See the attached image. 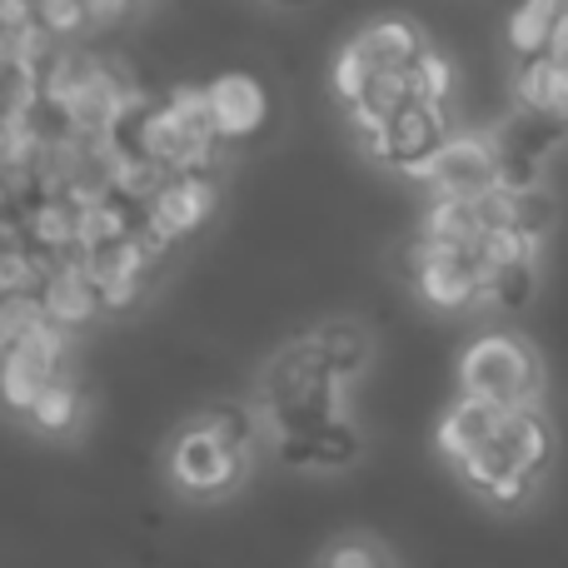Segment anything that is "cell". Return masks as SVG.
<instances>
[{"label":"cell","mask_w":568,"mask_h":568,"mask_svg":"<svg viewBox=\"0 0 568 568\" xmlns=\"http://www.w3.org/2000/svg\"><path fill=\"white\" fill-rule=\"evenodd\" d=\"M310 344L334 384L354 379V374L364 369V359H369V334H364L359 320H324L320 329L310 334Z\"/></svg>","instance_id":"11"},{"label":"cell","mask_w":568,"mask_h":568,"mask_svg":"<svg viewBox=\"0 0 568 568\" xmlns=\"http://www.w3.org/2000/svg\"><path fill=\"white\" fill-rule=\"evenodd\" d=\"M75 409H80L75 389H70L65 379H50L45 389L36 394V404H30V419H36L40 429H65V424L75 419Z\"/></svg>","instance_id":"17"},{"label":"cell","mask_w":568,"mask_h":568,"mask_svg":"<svg viewBox=\"0 0 568 568\" xmlns=\"http://www.w3.org/2000/svg\"><path fill=\"white\" fill-rule=\"evenodd\" d=\"M324 568H384V554L374 544H344L339 554H329Z\"/></svg>","instance_id":"19"},{"label":"cell","mask_w":568,"mask_h":568,"mask_svg":"<svg viewBox=\"0 0 568 568\" xmlns=\"http://www.w3.org/2000/svg\"><path fill=\"white\" fill-rule=\"evenodd\" d=\"M419 185L429 190V200H469L494 190L499 185V140H489L484 130H464V135L449 130Z\"/></svg>","instance_id":"2"},{"label":"cell","mask_w":568,"mask_h":568,"mask_svg":"<svg viewBox=\"0 0 568 568\" xmlns=\"http://www.w3.org/2000/svg\"><path fill=\"white\" fill-rule=\"evenodd\" d=\"M409 270H414L424 304H434V310H469V304H479L484 275L474 265V250H454V245L419 235L409 245Z\"/></svg>","instance_id":"4"},{"label":"cell","mask_w":568,"mask_h":568,"mask_svg":"<svg viewBox=\"0 0 568 568\" xmlns=\"http://www.w3.org/2000/svg\"><path fill=\"white\" fill-rule=\"evenodd\" d=\"M215 200H220L215 180H205V175H165L155 195L145 200V210H140V225L155 230V235L175 250L180 240L195 235V230L215 215Z\"/></svg>","instance_id":"5"},{"label":"cell","mask_w":568,"mask_h":568,"mask_svg":"<svg viewBox=\"0 0 568 568\" xmlns=\"http://www.w3.org/2000/svg\"><path fill=\"white\" fill-rule=\"evenodd\" d=\"M504 414H509V409H499V404H484V399H469V394H464V399L454 404V409L444 414V424H439L444 454H454V459H469V454L479 449L484 439H494V434H499Z\"/></svg>","instance_id":"12"},{"label":"cell","mask_w":568,"mask_h":568,"mask_svg":"<svg viewBox=\"0 0 568 568\" xmlns=\"http://www.w3.org/2000/svg\"><path fill=\"white\" fill-rule=\"evenodd\" d=\"M529 6H539V10H544V16H559V10L568 6V0H529Z\"/></svg>","instance_id":"23"},{"label":"cell","mask_w":568,"mask_h":568,"mask_svg":"<svg viewBox=\"0 0 568 568\" xmlns=\"http://www.w3.org/2000/svg\"><path fill=\"white\" fill-rule=\"evenodd\" d=\"M384 140H389V145H384V165H394L404 180L419 185L424 170H429V160H434V150L449 140V110L409 100V105L389 120Z\"/></svg>","instance_id":"6"},{"label":"cell","mask_w":568,"mask_h":568,"mask_svg":"<svg viewBox=\"0 0 568 568\" xmlns=\"http://www.w3.org/2000/svg\"><path fill=\"white\" fill-rule=\"evenodd\" d=\"M349 45L359 50V60L369 70H409L429 40H424V30L414 26V20L384 16V20H369V26H364L359 36L349 40Z\"/></svg>","instance_id":"9"},{"label":"cell","mask_w":568,"mask_h":568,"mask_svg":"<svg viewBox=\"0 0 568 568\" xmlns=\"http://www.w3.org/2000/svg\"><path fill=\"white\" fill-rule=\"evenodd\" d=\"M459 384L469 399L499 404V409L539 404V364L529 344H519L514 334H479L459 359Z\"/></svg>","instance_id":"1"},{"label":"cell","mask_w":568,"mask_h":568,"mask_svg":"<svg viewBox=\"0 0 568 568\" xmlns=\"http://www.w3.org/2000/svg\"><path fill=\"white\" fill-rule=\"evenodd\" d=\"M454 90H459L454 60L444 55L439 45H424V50H419V60L409 65V95L419 100V105H439V110H449Z\"/></svg>","instance_id":"15"},{"label":"cell","mask_w":568,"mask_h":568,"mask_svg":"<svg viewBox=\"0 0 568 568\" xmlns=\"http://www.w3.org/2000/svg\"><path fill=\"white\" fill-rule=\"evenodd\" d=\"M80 6H85L90 30H100V26H120V20L130 16V6H135V0H80Z\"/></svg>","instance_id":"20"},{"label":"cell","mask_w":568,"mask_h":568,"mask_svg":"<svg viewBox=\"0 0 568 568\" xmlns=\"http://www.w3.org/2000/svg\"><path fill=\"white\" fill-rule=\"evenodd\" d=\"M509 225L519 230L524 240L544 245V240L554 235V225H559V195H554L544 180L529 190H509Z\"/></svg>","instance_id":"14"},{"label":"cell","mask_w":568,"mask_h":568,"mask_svg":"<svg viewBox=\"0 0 568 568\" xmlns=\"http://www.w3.org/2000/svg\"><path fill=\"white\" fill-rule=\"evenodd\" d=\"M36 300H40V310H45V320L60 324V329H75V324H85V320H95L100 314V294H95V284H90L85 270H80L75 250L50 260Z\"/></svg>","instance_id":"7"},{"label":"cell","mask_w":568,"mask_h":568,"mask_svg":"<svg viewBox=\"0 0 568 568\" xmlns=\"http://www.w3.org/2000/svg\"><path fill=\"white\" fill-rule=\"evenodd\" d=\"M135 225H140V205H130V200H120V195H105V200H95V205H80L75 210V250L85 255V250L115 245V240L135 235Z\"/></svg>","instance_id":"13"},{"label":"cell","mask_w":568,"mask_h":568,"mask_svg":"<svg viewBox=\"0 0 568 568\" xmlns=\"http://www.w3.org/2000/svg\"><path fill=\"white\" fill-rule=\"evenodd\" d=\"M36 26L45 30L50 40H70V36H85L90 20L80 0H36Z\"/></svg>","instance_id":"18"},{"label":"cell","mask_w":568,"mask_h":568,"mask_svg":"<svg viewBox=\"0 0 568 568\" xmlns=\"http://www.w3.org/2000/svg\"><path fill=\"white\" fill-rule=\"evenodd\" d=\"M270 10H280V16H304V10H314L320 0H265Z\"/></svg>","instance_id":"22"},{"label":"cell","mask_w":568,"mask_h":568,"mask_svg":"<svg viewBox=\"0 0 568 568\" xmlns=\"http://www.w3.org/2000/svg\"><path fill=\"white\" fill-rule=\"evenodd\" d=\"M240 469H245V454L225 449L205 424H195V429L180 439V449H175V479L185 484V489H195V494L230 489V484L240 479Z\"/></svg>","instance_id":"8"},{"label":"cell","mask_w":568,"mask_h":568,"mask_svg":"<svg viewBox=\"0 0 568 568\" xmlns=\"http://www.w3.org/2000/svg\"><path fill=\"white\" fill-rule=\"evenodd\" d=\"M280 454L290 464H304V469H339V464H354L359 434L334 414V419L314 424V429H304V434H280Z\"/></svg>","instance_id":"10"},{"label":"cell","mask_w":568,"mask_h":568,"mask_svg":"<svg viewBox=\"0 0 568 568\" xmlns=\"http://www.w3.org/2000/svg\"><path fill=\"white\" fill-rule=\"evenodd\" d=\"M549 26H554V16H544L539 6L519 0V6H514V16H509V26H504V36H509V50H514V60H519V55H539L544 40H549Z\"/></svg>","instance_id":"16"},{"label":"cell","mask_w":568,"mask_h":568,"mask_svg":"<svg viewBox=\"0 0 568 568\" xmlns=\"http://www.w3.org/2000/svg\"><path fill=\"white\" fill-rule=\"evenodd\" d=\"M205 90V105L210 120H215V135L220 145H250V140L265 135L270 115H275V100H270L265 80L250 75V70H220V75L200 80Z\"/></svg>","instance_id":"3"},{"label":"cell","mask_w":568,"mask_h":568,"mask_svg":"<svg viewBox=\"0 0 568 568\" xmlns=\"http://www.w3.org/2000/svg\"><path fill=\"white\" fill-rule=\"evenodd\" d=\"M544 55H554V60H564V65H568V6L554 16L549 40H544Z\"/></svg>","instance_id":"21"}]
</instances>
